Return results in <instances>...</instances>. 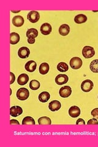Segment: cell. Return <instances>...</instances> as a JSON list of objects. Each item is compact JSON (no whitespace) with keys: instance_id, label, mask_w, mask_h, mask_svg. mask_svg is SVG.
Wrapping results in <instances>:
<instances>
[{"instance_id":"f546056e","label":"cell","mask_w":98,"mask_h":147,"mask_svg":"<svg viewBox=\"0 0 98 147\" xmlns=\"http://www.w3.org/2000/svg\"><path fill=\"white\" fill-rule=\"evenodd\" d=\"M76 125H85V121L83 120V119L79 118L78 120L77 121V122H76Z\"/></svg>"},{"instance_id":"9c48e42d","label":"cell","mask_w":98,"mask_h":147,"mask_svg":"<svg viewBox=\"0 0 98 147\" xmlns=\"http://www.w3.org/2000/svg\"><path fill=\"white\" fill-rule=\"evenodd\" d=\"M23 113V110L20 106H13L10 109V115L12 117L20 116Z\"/></svg>"},{"instance_id":"7c38bea8","label":"cell","mask_w":98,"mask_h":147,"mask_svg":"<svg viewBox=\"0 0 98 147\" xmlns=\"http://www.w3.org/2000/svg\"><path fill=\"white\" fill-rule=\"evenodd\" d=\"M61 107H62V105H61L60 102L57 100H55L52 101V102H50L49 105V109L52 112L58 111V110L60 109Z\"/></svg>"},{"instance_id":"83f0119b","label":"cell","mask_w":98,"mask_h":147,"mask_svg":"<svg viewBox=\"0 0 98 147\" xmlns=\"http://www.w3.org/2000/svg\"><path fill=\"white\" fill-rule=\"evenodd\" d=\"M88 125H98V121L97 120V119L96 118H93L88 120L87 123Z\"/></svg>"},{"instance_id":"5b68a950","label":"cell","mask_w":98,"mask_h":147,"mask_svg":"<svg viewBox=\"0 0 98 147\" xmlns=\"http://www.w3.org/2000/svg\"><path fill=\"white\" fill-rule=\"evenodd\" d=\"M72 93V89L69 86H65L64 87L61 88L59 91V96L62 98H68L69 96Z\"/></svg>"},{"instance_id":"ffe728a7","label":"cell","mask_w":98,"mask_h":147,"mask_svg":"<svg viewBox=\"0 0 98 147\" xmlns=\"http://www.w3.org/2000/svg\"><path fill=\"white\" fill-rule=\"evenodd\" d=\"M20 35L17 33H11L10 34V43L12 45L17 44L20 40Z\"/></svg>"},{"instance_id":"f1b7e54d","label":"cell","mask_w":98,"mask_h":147,"mask_svg":"<svg viewBox=\"0 0 98 147\" xmlns=\"http://www.w3.org/2000/svg\"><path fill=\"white\" fill-rule=\"evenodd\" d=\"M10 75H11V82H10V84H12L14 82H15V79H16V77L15 75L12 72H10Z\"/></svg>"},{"instance_id":"d6a6232c","label":"cell","mask_w":98,"mask_h":147,"mask_svg":"<svg viewBox=\"0 0 98 147\" xmlns=\"http://www.w3.org/2000/svg\"><path fill=\"white\" fill-rule=\"evenodd\" d=\"M12 12L17 13V12H20V11H12Z\"/></svg>"},{"instance_id":"1f68e13d","label":"cell","mask_w":98,"mask_h":147,"mask_svg":"<svg viewBox=\"0 0 98 147\" xmlns=\"http://www.w3.org/2000/svg\"><path fill=\"white\" fill-rule=\"evenodd\" d=\"M28 42L30 44H33L35 42V39H28Z\"/></svg>"},{"instance_id":"ba28073f","label":"cell","mask_w":98,"mask_h":147,"mask_svg":"<svg viewBox=\"0 0 98 147\" xmlns=\"http://www.w3.org/2000/svg\"><path fill=\"white\" fill-rule=\"evenodd\" d=\"M30 54V49L26 47H22L20 48L18 51V55L22 59H25L28 58Z\"/></svg>"},{"instance_id":"cb8c5ba5","label":"cell","mask_w":98,"mask_h":147,"mask_svg":"<svg viewBox=\"0 0 98 147\" xmlns=\"http://www.w3.org/2000/svg\"><path fill=\"white\" fill-rule=\"evenodd\" d=\"M38 123L39 125H50L52 124V121H51V119L47 117H43L39 118L38 119Z\"/></svg>"},{"instance_id":"277c9868","label":"cell","mask_w":98,"mask_h":147,"mask_svg":"<svg viewBox=\"0 0 98 147\" xmlns=\"http://www.w3.org/2000/svg\"><path fill=\"white\" fill-rule=\"evenodd\" d=\"M94 86L93 82L90 80H84L81 84V89L84 92H89L90 91Z\"/></svg>"},{"instance_id":"6da1fadb","label":"cell","mask_w":98,"mask_h":147,"mask_svg":"<svg viewBox=\"0 0 98 147\" xmlns=\"http://www.w3.org/2000/svg\"><path fill=\"white\" fill-rule=\"evenodd\" d=\"M17 98L20 100H25L30 96V92L28 90L25 88H21L17 91Z\"/></svg>"},{"instance_id":"d4e9b609","label":"cell","mask_w":98,"mask_h":147,"mask_svg":"<svg viewBox=\"0 0 98 147\" xmlns=\"http://www.w3.org/2000/svg\"><path fill=\"white\" fill-rule=\"evenodd\" d=\"M41 84L39 81L36 80H32L30 83V88L32 90H37L39 88Z\"/></svg>"},{"instance_id":"9a60e30c","label":"cell","mask_w":98,"mask_h":147,"mask_svg":"<svg viewBox=\"0 0 98 147\" xmlns=\"http://www.w3.org/2000/svg\"><path fill=\"white\" fill-rule=\"evenodd\" d=\"M29 80V77L26 74H22L18 77L17 82L20 85H26Z\"/></svg>"},{"instance_id":"d6986e66","label":"cell","mask_w":98,"mask_h":147,"mask_svg":"<svg viewBox=\"0 0 98 147\" xmlns=\"http://www.w3.org/2000/svg\"><path fill=\"white\" fill-rule=\"evenodd\" d=\"M26 34L28 39H35L38 36V31L35 28H30L27 31Z\"/></svg>"},{"instance_id":"2e32d148","label":"cell","mask_w":98,"mask_h":147,"mask_svg":"<svg viewBox=\"0 0 98 147\" xmlns=\"http://www.w3.org/2000/svg\"><path fill=\"white\" fill-rule=\"evenodd\" d=\"M70 32V27L67 24L62 25L59 28V33L63 36H67Z\"/></svg>"},{"instance_id":"484cf974","label":"cell","mask_w":98,"mask_h":147,"mask_svg":"<svg viewBox=\"0 0 98 147\" xmlns=\"http://www.w3.org/2000/svg\"><path fill=\"white\" fill-rule=\"evenodd\" d=\"M22 125H35V121H34V119H33V118H32L31 117H26L23 119Z\"/></svg>"},{"instance_id":"7402d4cb","label":"cell","mask_w":98,"mask_h":147,"mask_svg":"<svg viewBox=\"0 0 98 147\" xmlns=\"http://www.w3.org/2000/svg\"><path fill=\"white\" fill-rule=\"evenodd\" d=\"M57 69L59 72H65L68 71L69 66L66 63L61 62L57 65Z\"/></svg>"},{"instance_id":"e0dca14e","label":"cell","mask_w":98,"mask_h":147,"mask_svg":"<svg viewBox=\"0 0 98 147\" xmlns=\"http://www.w3.org/2000/svg\"><path fill=\"white\" fill-rule=\"evenodd\" d=\"M50 69L49 64L47 63H43L41 64L39 68V73L42 75H45L47 74Z\"/></svg>"},{"instance_id":"52a82bcc","label":"cell","mask_w":98,"mask_h":147,"mask_svg":"<svg viewBox=\"0 0 98 147\" xmlns=\"http://www.w3.org/2000/svg\"><path fill=\"white\" fill-rule=\"evenodd\" d=\"M69 80L68 76L66 74H59L55 78L56 84L59 85H62L67 84Z\"/></svg>"},{"instance_id":"5bb4252c","label":"cell","mask_w":98,"mask_h":147,"mask_svg":"<svg viewBox=\"0 0 98 147\" xmlns=\"http://www.w3.org/2000/svg\"><path fill=\"white\" fill-rule=\"evenodd\" d=\"M37 67V64L34 61H28L25 66V69H26V71H27L28 72H34L36 69Z\"/></svg>"},{"instance_id":"30bf717a","label":"cell","mask_w":98,"mask_h":147,"mask_svg":"<svg viewBox=\"0 0 98 147\" xmlns=\"http://www.w3.org/2000/svg\"><path fill=\"white\" fill-rule=\"evenodd\" d=\"M69 115L70 117L72 118H77L80 115V109L78 108V107L76 106H72L71 108L69 109Z\"/></svg>"},{"instance_id":"8fae6325","label":"cell","mask_w":98,"mask_h":147,"mask_svg":"<svg viewBox=\"0 0 98 147\" xmlns=\"http://www.w3.org/2000/svg\"><path fill=\"white\" fill-rule=\"evenodd\" d=\"M52 28L48 23H45L41 26V32L44 35H49L52 32Z\"/></svg>"},{"instance_id":"7a4b0ae2","label":"cell","mask_w":98,"mask_h":147,"mask_svg":"<svg viewBox=\"0 0 98 147\" xmlns=\"http://www.w3.org/2000/svg\"><path fill=\"white\" fill-rule=\"evenodd\" d=\"M82 55L84 58L87 59H89L95 56V51L93 47L90 46H85L82 50Z\"/></svg>"},{"instance_id":"4fadbf2b","label":"cell","mask_w":98,"mask_h":147,"mask_svg":"<svg viewBox=\"0 0 98 147\" xmlns=\"http://www.w3.org/2000/svg\"><path fill=\"white\" fill-rule=\"evenodd\" d=\"M12 22L15 26L20 27L24 24V18L20 16H16L12 18Z\"/></svg>"},{"instance_id":"4316f807","label":"cell","mask_w":98,"mask_h":147,"mask_svg":"<svg viewBox=\"0 0 98 147\" xmlns=\"http://www.w3.org/2000/svg\"><path fill=\"white\" fill-rule=\"evenodd\" d=\"M91 115L98 119V108H96L93 109L91 111Z\"/></svg>"},{"instance_id":"44dd1931","label":"cell","mask_w":98,"mask_h":147,"mask_svg":"<svg viewBox=\"0 0 98 147\" xmlns=\"http://www.w3.org/2000/svg\"><path fill=\"white\" fill-rule=\"evenodd\" d=\"M87 20V17L83 14L77 15L74 18V22L77 24H81L86 22Z\"/></svg>"},{"instance_id":"8992f818","label":"cell","mask_w":98,"mask_h":147,"mask_svg":"<svg viewBox=\"0 0 98 147\" xmlns=\"http://www.w3.org/2000/svg\"><path fill=\"white\" fill-rule=\"evenodd\" d=\"M27 18L30 22L34 24V23L38 22L40 18L39 13L38 11H30L27 16Z\"/></svg>"},{"instance_id":"3957f363","label":"cell","mask_w":98,"mask_h":147,"mask_svg":"<svg viewBox=\"0 0 98 147\" xmlns=\"http://www.w3.org/2000/svg\"><path fill=\"white\" fill-rule=\"evenodd\" d=\"M82 60L78 57H74L70 61V66L73 69H78L82 66Z\"/></svg>"},{"instance_id":"603a6c76","label":"cell","mask_w":98,"mask_h":147,"mask_svg":"<svg viewBox=\"0 0 98 147\" xmlns=\"http://www.w3.org/2000/svg\"><path fill=\"white\" fill-rule=\"evenodd\" d=\"M90 70L94 73H98V59H95L90 63Z\"/></svg>"},{"instance_id":"4dcf8cb0","label":"cell","mask_w":98,"mask_h":147,"mask_svg":"<svg viewBox=\"0 0 98 147\" xmlns=\"http://www.w3.org/2000/svg\"><path fill=\"white\" fill-rule=\"evenodd\" d=\"M10 125H19V123L16 119H11Z\"/></svg>"},{"instance_id":"ac0fdd59","label":"cell","mask_w":98,"mask_h":147,"mask_svg":"<svg viewBox=\"0 0 98 147\" xmlns=\"http://www.w3.org/2000/svg\"><path fill=\"white\" fill-rule=\"evenodd\" d=\"M38 98L40 102L43 103H45L50 99V95L48 92L44 91V92H42L41 93L39 94Z\"/></svg>"}]
</instances>
